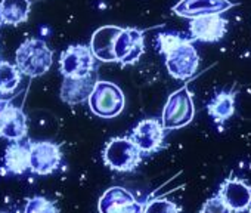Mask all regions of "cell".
I'll return each mask as SVG.
<instances>
[{"mask_svg": "<svg viewBox=\"0 0 251 213\" xmlns=\"http://www.w3.org/2000/svg\"><path fill=\"white\" fill-rule=\"evenodd\" d=\"M15 62L24 76L40 77L50 70L53 62V52L43 39L30 37L24 40L17 49Z\"/></svg>", "mask_w": 251, "mask_h": 213, "instance_id": "obj_1", "label": "cell"}, {"mask_svg": "<svg viewBox=\"0 0 251 213\" xmlns=\"http://www.w3.org/2000/svg\"><path fill=\"white\" fill-rule=\"evenodd\" d=\"M195 116V105L194 98L188 86H182L169 95L167 102L163 108L161 123L166 131H175L185 128L192 122Z\"/></svg>", "mask_w": 251, "mask_h": 213, "instance_id": "obj_2", "label": "cell"}, {"mask_svg": "<svg viewBox=\"0 0 251 213\" xmlns=\"http://www.w3.org/2000/svg\"><path fill=\"white\" fill-rule=\"evenodd\" d=\"M87 102L95 116L100 119H112L124 110L126 98L115 83L96 80Z\"/></svg>", "mask_w": 251, "mask_h": 213, "instance_id": "obj_3", "label": "cell"}, {"mask_svg": "<svg viewBox=\"0 0 251 213\" xmlns=\"http://www.w3.org/2000/svg\"><path fill=\"white\" fill-rule=\"evenodd\" d=\"M142 160V151L132 138H112L103 150L105 164L117 172H132Z\"/></svg>", "mask_w": 251, "mask_h": 213, "instance_id": "obj_4", "label": "cell"}, {"mask_svg": "<svg viewBox=\"0 0 251 213\" xmlns=\"http://www.w3.org/2000/svg\"><path fill=\"white\" fill-rule=\"evenodd\" d=\"M96 61L90 46L71 45L61 53L59 70L64 77H86L95 74Z\"/></svg>", "mask_w": 251, "mask_h": 213, "instance_id": "obj_5", "label": "cell"}, {"mask_svg": "<svg viewBox=\"0 0 251 213\" xmlns=\"http://www.w3.org/2000/svg\"><path fill=\"white\" fill-rule=\"evenodd\" d=\"M192 42V39H186L164 56L167 71L176 80L191 79L200 67V55Z\"/></svg>", "mask_w": 251, "mask_h": 213, "instance_id": "obj_6", "label": "cell"}, {"mask_svg": "<svg viewBox=\"0 0 251 213\" xmlns=\"http://www.w3.org/2000/svg\"><path fill=\"white\" fill-rule=\"evenodd\" d=\"M145 53L144 31L135 27L121 28L115 40V58L121 67L135 65Z\"/></svg>", "mask_w": 251, "mask_h": 213, "instance_id": "obj_7", "label": "cell"}, {"mask_svg": "<svg viewBox=\"0 0 251 213\" xmlns=\"http://www.w3.org/2000/svg\"><path fill=\"white\" fill-rule=\"evenodd\" d=\"M31 167L30 170L36 175L53 173L62 161L61 147L52 141H30Z\"/></svg>", "mask_w": 251, "mask_h": 213, "instance_id": "obj_8", "label": "cell"}, {"mask_svg": "<svg viewBox=\"0 0 251 213\" xmlns=\"http://www.w3.org/2000/svg\"><path fill=\"white\" fill-rule=\"evenodd\" d=\"M142 209L144 204H141L129 189L123 186L108 188L98 201L99 213H135Z\"/></svg>", "mask_w": 251, "mask_h": 213, "instance_id": "obj_9", "label": "cell"}, {"mask_svg": "<svg viewBox=\"0 0 251 213\" xmlns=\"http://www.w3.org/2000/svg\"><path fill=\"white\" fill-rule=\"evenodd\" d=\"M227 30V20L222 17V14L204 15L191 20L189 31L191 39L194 42L202 43H217L220 42Z\"/></svg>", "mask_w": 251, "mask_h": 213, "instance_id": "obj_10", "label": "cell"}, {"mask_svg": "<svg viewBox=\"0 0 251 213\" xmlns=\"http://www.w3.org/2000/svg\"><path fill=\"white\" fill-rule=\"evenodd\" d=\"M166 128L157 119H144L132 131V141L142 154H152L163 147Z\"/></svg>", "mask_w": 251, "mask_h": 213, "instance_id": "obj_11", "label": "cell"}, {"mask_svg": "<svg viewBox=\"0 0 251 213\" xmlns=\"http://www.w3.org/2000/svg\"><path fill=\"white\" fill-rule=\"evenodd\" d=\"M233 6L235 3L230 0H179L172 11L177 17L194 20L204 15L225 14Z\"/></svg>", "mask_w": 251, "mask_h": 213, "instance_id": "obj_12", "label": "cell"}, {"mask_svg": "<svg viewBox=\"0 0 251 213\" xmlns=\"http://www.w3.org/2000/svg\"><path fill=\"white\" fill-rule=\"evenodd\" d=\"M27 131L25 113L21 106H17L9 101L0 116V136L12 142H20L27 136Z\"/></svg>", "mask_w": 251, "mask_h": 213, "instance_id": "obj_13", "label": "cell"}, {"mask_svg": "<svg viewBox=\"0 0 251 213\" xmlns=\"http://www.w3.org/2000/svg\"><path fill=\"white\" fill-rule=\"evenodd\" d=\"M121 31L117 26L99 27L90 40V49L98 61L100 62H117L115 58V40Z\"/></svg>", "mask_w": 251, "mask_h": 213, "instance_id": "obj_14", "label": "cell"}, {"mask_svg": "<svg viewBox=\"0 0 251 213\" xmlns=\"http://www.w3.org/2000/svg\"><path fill=\"white\" fill-rule=\"evenodd\" d=\"M219 195L233 212H245L251 207V186L241 179L230 178L223 181Z\"/></svg>", "mask_w": 251, "mask_h": 213, "instance_id": "obj_15", "label": "cell"}, {"mask_svg": "<svg viewBox=\"0 0 251 213\" xmlns=\"http://www.w3.org/2000/svg\"><path fill=\"white\" fill-rule=\"evenodd\" d=\"M96 83L95 74L86 77H64L61 86V99L68 105L83 104L89 99Z\"/></svg>", "mask_w": 251, "mask_h": 213, "instance_id": "obj_16", "label": "cell"}, {"mask_svg": "<svg viewBox=\"0 0 251 213\" xmlns=\"http://www.w3.org/2000/svg\"><path fill=\"white\" fill-rule=\"evenodd\" d=\"M31 167V153L28 142H12L6 147L2 161V170L6 175H23Z\"/></svg>", "mask_w": 251, "mask_h": 213, "instance_id": "obj_17", "label": "cell"}, {"mask_svg": "<svg viewBox=\"0 0 251 213\" xmlns=\"http://www.w3.org/2000/svg\"><path fill=\"white\" fill-rule=\"evenodd\" d=\"M31 0H0V26H20L28 21Z\"/></svg>", "mask_w": 251, "mask_h": 213, "instance_id": "obj_18", "label": "cell"}, {"mask_svg": "<svg viewBox=\"0 0 251 213\" xmlns=\"http://www.w3.org/2000/svg\"><path fill=\"white\" fill-rule=\"evenodd\" d=\"M207 111L216 123H223L235 114V93L220 92L207 105Z\"/></svg>", "mask_w": 251, "mask_h": 213, "instance_id": "obj_19", "label": "cell"}, {"mask_svg": "<svg viewBox=\"0 0 251 213\" xmlns=\"http://www.w3.org/2000/svg\"><path fill=\"white\" fill-rule=\"evenodd\" d=\"M23 73L17 65H12L11 62L0 61V96L14 93L20 83H21Z\"/></svg>", "mask_w": 251, "mask_h": 213, "instance_id": "obj_20", "label": "cell"}, {"mask_svg": "<svg viewBox=\"0 0 251 213\" xmlns=\"http://www.w3.org/2000/svg\"><path fill=\"white\" fill-rule=\"evenodd\" d=\"M24 213H61L58 206L50 201L46 197L42 195H36L28 198L25 207H24Z\"/></svg>", "mask_w": 251, "mask_h": 213, "instance_id": "obj_21", "label": "cell"}, {"mask_svg": "<svg viewBox=\"0 0 251 213\" xmlns=\"http://www.w3.org/2000/svg\"><path fill=\"white\" fill-rule=\"evenodd\" d=\"M142 213H180V209L167 198H154L144 206Z\"/></svg>", "mask_w": 251, "mask_h": 213, "instance_id": "obj_22", "label": "cell"}, {"mask_svg": "<svg viewBox=\"0 0 251 213\" xmlns=\"http://www.w3.org/2000/svg\"><path fill=\"white\" fill-rule=\"evenodd\" d=\"M188 37L179 36V34H173V33H161L157 37V45L160 52L166 56L169 52H172L175 48H177L180 43H183Z\"/></svg>", "mask_w": 251, "mask_h": 213, "instance_id": "obj_23", "label": "cell"}, {"mask_svg": "<svg viewBox=\"0 0 251 213\" xmlns=\"http://www.w3.org/2000/svg\"><path fill=\"white\" fill-rule=\"evenodd\" d=\"M201 213H233V210L225 203V200L217 194L211 198H208L202 209H201Z\"/></svg>", "mask_w": 251, "mask_h": 213, "instance_id": "obj_24", "label": "cell"}, {"mask_svg": "<svg viewBox=\"0 0 251 213\" xmlns=\"http://www.w3.org/2000/svg\"><path fill=\"white\" fill-rule=\"evenodd\" d=\"M8 102H9V101H8L6 98H2V96H0V116H2V111H3L5 105H6Z\"/></svg>", "mask_w": 251, "mask_h": 213, "instance_id": "obj_25", "label": "cell"}, {"mask_svg": "<svg viewBox=\"0 0 251 213\" xmlns=\"http://www.w3.org/2000/svg\"><path fill=\"white\" fill-rule=\"evenodd\" d=\"M144 210V209H142ZM142 210H138V212H135V213H142Z\"/></svg>", "mask_w": 251, "mask_h": 213, "instance_id": "obj_26", "label": "cell"}, {"mask_svg": "<svg viewBox=\"0 0 251 213\" xmlns=\"http://www.w3.org/2000/svg\"><path fill=\"white\" fill-rule=\"evenodd\" d=\"M0 213H6V212H0Z\"/></svg>", "mask_w": 251, "mask_h": 213, "instance_id": "obj_27", "label": "cell"}, {"mask_svg": "<svg viewBox=\"0 0 251 213\" xmlns=\"http://www.w3.org/2000/svg\"><path fill=\"white\" fill-rule=\"evenodd\" d=\"M250 213H251V207H250Z\"/></svg>", "mask_w": 251, "mask_h": 213, "instance_id": "obj_28", "label": "cell"}, {"mask_svg": "<svg viewBox=\"0 0 251 213\" xmlns=\"http://www.w3.org/2000/svg\"><path fill=\"white\" fill-rule=\"evenodd\" d=\"M0 61H2V59H0Z\"/></svg>", "mask_w": 251, "mask_h": 213, "instance_id": "obj_29", "label": "cell"}]
</instances>
